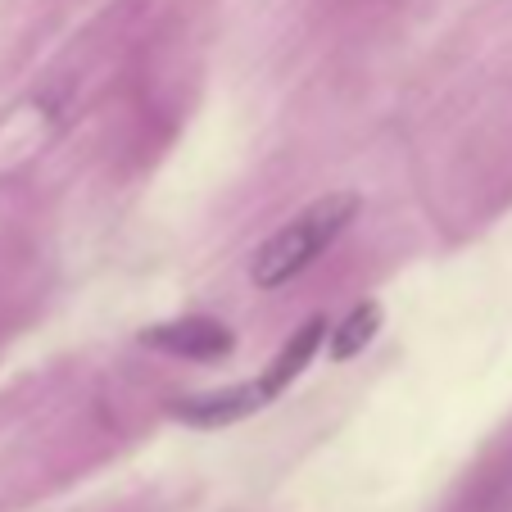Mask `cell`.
Wrapping results in <instances>:
<instances>
[{"label":"cell","mask_w":512,"mask_h":512,"mask_svg":"<svg viewBox=\"0 0 512 512\" xmlns=\"http://www.w3.org/2000/svg\"><path fill=\"white\" fill-rule=\"evenodd\" d=\"M272 395L268 386L259 381H241V386H227V390H209V395H186V399H173L168 404V413L177 417V422L186 426H200V431H213V426H232L241 422V417L259 413V408H268Z\"/></svg>","instance_id":"3957f363"},{"label":"cell","mask_w":512,"mask_h":512,"mask_svg":"<svg viewBox=\"0 0 512 512\" xmlns=\"http://www.w3.org/2000/svg\"><path fill=\"white\" fill-rule=\"evenodd\" d=\"M377 327H381V304L377 300L349 309V318L331 331V358H336V363H349L354 354H363V349L372 345V336H377Z\"/></svg>","instance_id":"5b68a950"},{"label":"cell","mask_w":512,"mask_h":512,"mask_svg":"<svg viewBox=\"0 0 512 512\" xmlns=\"http://www.w3.org/2000/svg\"><path fill=\"white\" fill-rule=\"evenodd\" d=\"M327 331H331V327H327V318H309L300 331H295V336L286 340V345H281V354L272 358V368L263 372V386H268V395H272V399H277L281 390L290 386V381H295L304 368H309Z\"/></svg>","instance_id":"277c9868"},{"label":"cell","mask_w":512,"mask_h":512,"mask_svg":"<svg viewBox=\"0 0 512 512\" xmlns=\"http://www.w3.org/2000/svg\"><path fill=\"white\" fill-rule=\"evenodd\" d=\"M141 345L164 349L173 358H191V363H218V358H227L236 349V336L218 318H177L145 327Z\"/></svg>","instance_id":"7a4b0ae2"},{"label":"cell","mask_w":512,"mask_h":512,"mask_svg":"<svg viewBox=\"0 0 512 512\" xmlns=\"http://www.w3.org/2000/svg\"><path fill=\"white\" fill-rule=\"evenodd\" d=\"M358 218V195L354 191H331L322 200H313L309 209H300L286 227L268 236L250 259V277L259 290H281L286 281H295L300 272H309L331 245L340 241L349 223Z\"/></svg>","instance_id":"6da1fadb"}]
</instances>
